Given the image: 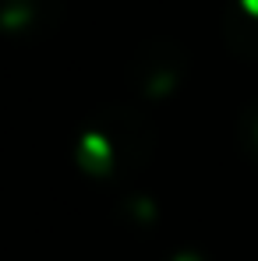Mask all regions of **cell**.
<instances>
[{
  "instance_id": "obj_1",
  "label": "cell",
  "mask_w": 258,
  "mask_h": 261,
  "mask_svg": "<svg viewBox=\"0 0 258 261\" xmlns=\"http://www.w3.org/2000/svg\"><path fill=\"white\" fill-rule=\"evenodd\" d=\"M244 141H248V148L258 155V106H251L248 117H244Z\"/></svg>"
}]
</instances>
